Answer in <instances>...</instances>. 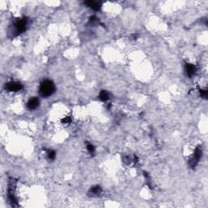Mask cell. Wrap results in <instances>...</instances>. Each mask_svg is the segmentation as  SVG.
<instances>
[{
    "mask_svg": "<svg viewBox=\"0 0 208 208\" xmlns=\"http://www.w3.org/2000/svg\"><path fill=\"white\" fill-rule=\"evenodd\" d=\"M55 90V86L54 83L50 80H43L40 85L39 92L41 95L43 97L51 96Z\"/></svg>",
    "mask_w": 208,
    "mask_h": 208,
    "instance_id": "obj_1",
    "label": "cell"
},
{
    "mask_svg": "<svg viewBox=\"0 0 208 208\" xmlns=\"http://www.w3.org/2000/svg\"><path fill=\"white\" fill-rule=\"evenodd\" d=\"M202 155H203L202 149H201L200 146H198V147H197L196 150H195V153H194V155H193V157L191 159L189 160V165H190L191 167L194 168V167L197 166L198 161H199L200 159H201Z\"/></svg>",
    "mask_w": 208,
    "mask_h": 208,
    "instance_id": "obj_2",
    "label": "cell"
},
{
    "mask_svg": "<svg viewBox=\"0 0 208 208\" xmlns=\"http://www.w3.org/2000/svg\"><path fill=\"white\" fill-rule=\"evenodd\" d=\"M27 24H28V19L27 18H22L21 20H19L18 21H16L15 27H16L17 34H20L24 31H25Z\"/></svg>",
    "mask_w": 208,
    "mask_h": 208,
    "instance_id": "obj_3",
    "label": "cell"
},
{
    "mask_svg": "<svg viewBox=\"0 0 208 208\" xmlns=\"http://www.w3.org/2000/svg\"><path fill=\"white\" fill-rule=\"evenodd\" d=\"M23 86L21 83L16 82V81H11L7 84H6L5 89L7 91L10 92H16V91L21 90Z\"/></svg>",
    "mask_w": 208,
    "mask_h": 208,
    "instance_id": "obj_4",
    "label": "cell"
},
{
    "mask_svg": "<svg viewBox=\"0 0 208 208\" xmlns=\"http://www.w3.org/2000/svg\"><path fill=\"white\" fill-rule=\"evenodd\" d=\"M39 105V100L37 99V98H30L28 103H27V107L29 110H34L36 109Z\"/></svg>",
    "mask_w": 208,
    "mask_h": 208,
    "instance_id": "obj_5",
    "label": "cell"
},
{
    "mask_svg": "<svg viewBox=\"0 0 208 208\" xmlns=\"http://www.w3.org/2000/svg\"><path fill=\"white\" fill-rule=\"evenodd\" d=\"M186 72L187 75L189 76V77H192L193 75L195 74V72H196V68L194 65L190 64H186Z\"/></svg>",
    "mask_w": 208,
    "mask_h": 208,
    "instance_id": "obj_6",
    "label": "cell"
},
{
    "mask_svg": "<svg viewBox=\"0 0 208 208\" xmlns=\"http://www.w3.org/2000/svg\"><path fill=\"white\" fill-rule=\"evenodd\" d=\"M86 4L88 7H90V8H92L93 10H95V11H98L100 9L101 6L99 4V3L98 2H95V1H87L86 2Z\"/></svg>",
    "mask_w": 208,
    "mask_h": 208,
    "instance_id": "obj_7",
    "label": "cell"
},
{
    "mask_svg": "<svg viewBox=\"0 0 208 208\" xmlns=\"http://www.w3.org/2000/svg\"><path fill=\"white\" fill-rule=\"evenodd\" d=\"M99 99L103 102L107 101L109 99V94L106 90H102L99 94Z\"/></svg>",
    "mask_w": 208,
    "mask_h": 208,
    "instance_id": "obj_8",
    "label": "cell"
},
{
    "mask_svg": "<svg viewBox=\"0 0 208 208\" xmlns=\"http://www.w3.org/2000/svg\"><path fill=\"white\" fill-rule=\"evenodd\" d=\"M90 191L92 193H94V194H99L100 193H101L102 191V189H101V187H99V186H94V187H93L92 189H90Z\"/></svg>",
    "mask_w": 208,
    "mask_h": 208,
    "instance_id": "obj_9",
    "label": "cell"
},
{
    "mask_svg": "<svg viewBox=\"0 0 208 208\" xmlns=\"http://www.w3.org/2000/svg\"><path fill=\"white\" fill-rule=\"evenodd\" d=\"M47 156H48V158L51 160H54V158H55V152L54 150H49Z\"/></svg>",
    "mask_w": 208,
    "mask_h": 208,
    "instance_id": "obj_10",
    "label": "cell"
},
{
    "mask_svg": "<svg viewBox=\"0 0 208 208\" xmlns=\"http://www.w3.org/2000/svg\"><path fill=\"white\" fill-rule=\"evenodd\" d=\"M87 150H88V151L90 153V154H94V146L91 144H88L87 145Z\"/></svg>",
    "mask_w": 208,
    "mask_h": 208,
    "instance_id": "obj_11",
    "label": "cell"
},
{
    "mask_svg": "<svg viewBox=\"0 0 208 208\" xmlns=\"http://www.w3.org/2000/svg\"><path fill=\"white\" fill-rule=\"evenodd\" d=\"M62 122H63V124H68V123L71 122V118L69 116H67V117L64 118L62 120Z\"/></svg>",
    "mask_w": 208,
    "mask_h": 208,
    "instance_id": "obj_12",
    "label": "cell"
},
{
    "mask_svg": "<svg viewBox=\"0 0 208 208\" xmlns=\"http://www.w3.org/2000/svg\"><path fill=\"white\" fill-rule=\"evenodd\" d=\"M200 94H201V96L203 97V98H207V90H200Z\"/></svg>",
    "mask_w": 208,
    "mask_h": 208,
    "instance_id": "obj_13",
    "label": "cell"
}]
</instances>
